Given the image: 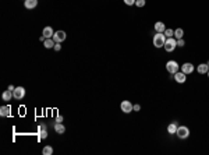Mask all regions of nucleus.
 Listing matches in <instances>:
<instances>
[{
  "label": "nucleus",
  "instance_id": "f257e3e1",
  "mask_svg": "<svg viewBox=\"0 0 209 155\" xmlns=\"http://www.w3.org/2000/svg\"><path fill=\"white\" fill-rule=\"evenodd\" d=\"M166 39L167 38L165 36V32H156L153 35V45H155V48H163Z\"/></svg>",
  "mask_w": 209,
  "mask_h": 155
},
{
  "label": "nucleus",
  "instance_id": "f03ea898",
  "mask_svg": "<svg viewBox=\"0 0 209 155\" xmlns=\"http://www.w3.org/2000/svg\"><path fill=\"white\" fill-rule=\"evenodd\" d=\"M176 46H177V39H176L174 36L166 39V42H165V50H166V52L171 53V52L176 49Z\"/></svg>",
  "mask_w": 209,
  "mask_h": 155
},
{
  "label": "nucleus",
  "instance_id": "7ed1b4c3",
  "mask_svg": "<svg viewBox=\"0 0 209 155\" xmlns=\"http://www.w3.org/2000/svg\"><path fill=\"white\" fill-rule=\"evenodd\" d=\"M176 134L179 138L181 140H185V138H188L190 137V129L187 126H179L177 127V131H176Z\"/></svg>",
  "mask_w": 209,
  "mask_h": 155
},
{
  "label": "nucleus",
  "instance_id": "20e7f679",
  "mask_svg": "<svg viewBox=\"0 0 209 155\" xmlns=\"http://www.w3.org/2000/svg\"><path fill=\"white\" fill-rule=\"evenodd\" d=\"M179 68H180V66H179V63H177L176 60H169V62L166 63V70L170 74H176L179 71Z\"/></svg>",
  "mask_w": 209,
  "mask_h": 155
},
{
  "label": "nucleus",
  "instance_id": "39448f33",
  "mask_svg": "<svg viewBox=\"0 0 209 155\" xmlns=\"http://www.w3.org/2000/svg\"><path fill=\"white\" fill-rule=\"evenodd\" d=\"M120 108H121V112H124V113H131L134 111V105L130 101H123L120 103Z\"/></svg>",
  "mask_w": 209,
  "mask_h": 155
},
{
  "label": "nucleus",
  "instance_id": "423d86ee",
  "mask_svg": "<svg viewBox=\"0 0 209 155\" xmlns=\"http://www.w3.org/2000/svg\"><path fill=\"white\" fill-rule=\"evenodd\" d=\"M25 95V88L24 87H17L13 91V97H14V99H17V101H20V99H22Z\"/></svg>",
  "mask_w": 209,
  "mask_h": 155
},
{
  "label": "nucleus",
  "instance_id": "0eeeda50",
  "mask_svg": "<svg viewBox=\"0 0 209 155\" xmlns=\"http://www.w3.org/2000/svg\"><path fill=\"white\" fill-rule=\"evenodd\" d=\"M66 38H67V34H66L64 31H56L54 35H53V41H54V42H59V44H60V42H63Z\"/></svg>",
  "mask_w": 209,
  "mask_h": 155
},
{
  "label": "nucleus",
  "instance_id": "6e6552de",
  "mask_svg": "<svg viewBox=\"0 0 209 155\" xmlns=\"http://www.w3.org/2000/svg\"><path fill=\"white\" fill-rule=\"evenodd\" d=\"M174 80H176V82L183 84V82H185V80H187V74H184L183 71H177V73L174 74Z\"/></svg>",
  "mask_w": 209,
  "mask_h": 155
},
{
  "label": "nucleus",
  "instance_id": "1a4fd4ad",
  "mask_svg": "<svg viewBox=\"0 0 209 155\" xmlns=\"http://www.w3.org/2000/svg\"><path fill=\"white\" fill-rule=\"evenodd\" d=\"M180 68H181V71H183L184 74H191L192 71H194V68H195V67H194V66H192L191 63H184Z\"/></svg>",
  "mask_w": 209,
  "mask_h": 155
},
{
  "label": "nucleus",
  "instance_id": "9d476101",
  "mask_svg": "<svg viewBox=\"0 0 209 155\" xmlns=\"http://www.w3.org/2000/svg\"><path fill=\"white\" fill-rule=\"evenodd\" d=\"M42 35H43L46 39H48V38H53V35H54L53 28H52V27H45V28H43V34H42Z\"/></svg>",
  "mask_w": 209,
  "mask_h": 155
},
{
  "label": "nucleus",
  "instance_id": "9b49d317",
  "mask_svg": "<svg viewBox=\"0 0 209 155\" xmlns=\"http://www.w3.org/2000/svg\"><path fill=\"white\" fill-rule=\"evenodd\" d=\"M24 6H25V9L32 10V9H35V7L38 6V0H25Z\"/></svg>",
  "mask_w": 209,
  "mask_h": 155
},
{
  "label": "nucleus",
  "instance_id": "f8f14e48",
  "mask_svg": "<svg viewBox=\"0 0 209 155\" xmlns=\"http://www.w3.org/2000/svg\"><path fill=\"white\" fill-rule=\"evenodd\" d=\"M153 28H155V31H156V32H165V31H166L165 23H162V21H158V23H155V25H153Z\"/></svg>",
  "mask_w": 209,
  "mask_h": 155
},
{
  "label": "nucleus",
  "instance_id": "ddd939ff",
  "mask_svg": "<svg viewBox=\"0 0 209 155\" xmlns=\"http://www.w3.org/2000/svg\"><path fill=\"white\" fill-rule=\"evenodd\" d=\"M197 70H198V73H200V74H206V73H208V70H209L208 63H201L200 66L197 67Z\"/></svg>",
  "mask_w": 209,
  "mask_h": 155
},
{
  "label": "nucleus",
  "instance_id": "4468645a",
  "mask_svg": "<svg viewBox=\"0 0 209 155\" xmlns=\"http://www.w3.org/2000/svg\"><path fill=\"white\" fill-rule=\"evenodd\" d=\"M177 127H179V124H177L176 122L170 123V124L167 126V133H169V134H176V131H177Z\"/></svg>",
  "mask_w": 209,
  "mask_h": 155
},
{
  "label": "nucleus",
  "instance_id": "2eb2a0df",
  "mask_svg": "<svg viewBox=\"0 0 209 155\" xmlns=\"http://www.w3.org/2000/svg\"><path fill=\"white\" fill-rule=\"evenodd\" d=\"M54 131H56L57 134H64L66 127H64V124H61V123H56V124H54Z\"/></svg>",
  "mask_w": 209,
  "mask_h": 155
},
{
  "label": "nucleus",
  "instance_id": "dca6fc26",
  "mask_svg": "<svg viewBox=\"0 0 209 155\" xmlns=\"http://www.w3.org/2000/svg\"><path fill=\"white\" fill-rule=\"evenodd\" d=\"M43 45H45V48H46V49H50V48H54L56 42H54V41H53L52 38H48V39H45Z\"/></svg>",
  "mask_w": 209,
  "mask_h": 155
},
{
  "label": "nucleus",
  "instance_id": "f3484780",
  "mask_svg": "<svg viewBox=\"0 0 209 155\" xmlns=\"http://www.w3.org/2000/svg\"><path fill=\"white\" fill-rule=\"evenodd\" d=\"M1 98H3V101H10L11 98H14L13 97V91H9V90L4 91L3 92V95H1Z\"/></svg>",
  "mask_w": 209,
  "mask_h": 155
},
{
  "label": "nucleus",
  "instance_id": "a211bd4d",
  "mask_svg": "<svg viewBox=\"0 0 209 155\" xmlns=\"http://www.w3.org/2000/svg\"><path fill=\"white\" fill-rule=\"evenodd\" d=\"M42 154H43V155H52V154H53V147L45 146L43 150H42Z\"/></svg>",
  "mask_w": 209,
  "mask_h": 155
},
{
  "label": "nucleus",
  "instance_id": "6ab92c4d",
  "mask_svg": "<svg viewBox=\"0 0 209 155\" xmlns=\"http://www.w3.org/2000/svg\"><path fill=\"white\" fill-rule=\"evenodd\" d=\"M0 115L4 117V116H9L10 115V106H1L0 108Z\"/></svg>",
  "mask_w": 209,
  "mask_h": 155
},
{
  "label": "nucleus",
  "instance_id": "aec40b11",
  "mask_svg": "<svg viewBox=\"0 0 209 155\" xmlns=\"http://www.w3.org/2000/svg\"><path fill=\"white\" fill-rule=\"evenodd\" d=\"M183 35H184V31L181 28H177L174 31V36H176V39H181L183 38Z\"/></svg>",
  "mask_w": 209,
  "mask_h": 155
},
{
  "label": "nucleus",
  "instance_id": "412c9836",
  "mask_svg": "<svg viewBox=\"0 0 209 155\" xmlns=\"http://www.w3.org/2000/svg\"><path fill=\"white\" fill-rule=\"evenodd\" d=\"M165 36H166V38H171V36H174V31H173V29H170V28H166Z\"/></svg>",
  "mask_w": 209,
  "mask_h": 155
},
{
  "label": "nucleus",
  "instance_id": "4be33fe9",
  "mask_svg": "<svg viewBox=\"0 0 209 155\" xmlns=\"http://www.w3.org/2000/svg\"><path fill=\"white\" fill-rule=\"evenodd\" d=\"M39 130H40V133H39V137H40V138H46V137H48L46 129H39Z\"/></svg>",
  "mask_w": 209,
  "mask_h": 155
},
{
  "label": "nucleus",
  "instance_id": "5701e85b",
  "mask_svg": "<svg viewBox=\"0 0 209 155\" xmlns=\"http://www.w3.org/2000/svg\"><path fill=\"white\" fill-rule=\"evenodd\" d=\"M145 3H146L145 0H137V1H135V6L141 9V7H144V6H145Z\"/></svg>",
  "mask_w": 209,
  "mask_h": 155
},
{
  "label": "nucleus",
  "instance_id": "b1692460",
  "mask_svg": "<svg viewBox=\"0 0 209 155\" xmlns=\"http://www.w3.org/2000/svg\"><path fill=\"white\" fill-rule=\"evenodd\" d=\"M185 45V42H184V39L181 38V39H177V46H180V48H183Z\"/></svg>",
  "mask_w": 209,
  "mask_h": 155
},
{
  "label": "nucleus",
  "instance_id": "393cba45",
  "mask_svg": "<svg viewBox=\"0 0 209 155\" xmlns=\"http://www.w3.org/2000/svg\"><path fill=\"white\" fill-rule=\"evenodd\" d=\"M135 1H137V0H124V3H126L127 6H132V4H135Z\"/></svg>",
  "mask_w": 209,
  "mask_h": 155
},
{
  "label": "nucleus",
  "instance_id": "a878e982",
  "mask_svg": "<svg viewBox=\"0 0 209 155\" xmlns=\"http://www.w3.org/2000/svg\"><path fill=\"white\" fill-rule=\"evenodd\" d=\"M60 49H61V46H60V44H59V42H56V45H54V50H56V52H59Z\"/></svg>",
  "mask_w": 209,
  "mask_h": 155
},
{
  "label": "nucleus",
  "instance_id": "bb28decb",
  "mask_svg": "<svg viewBox=\"0 0 209 155\" xmlns=\"http://www.w3.org/2000/svg\"><path fill=\"white\" fill-rule=\"evenodd\" d=\"M64 119H63V116H60V115H59L57 117H56V123H61V122H63Z\"/></svg>",
  "mask_w": 209,
  "mask_h": 155
},
{
  "label": "nucleus",
  "instance_id": "cd10ccee",
  "mask_svg": "<svg viewBox=\"0 0 209 155\" xmlns=\"http://www.w3.org/2000/svg\"><path fill=\"white\" fill-rule=\"evenodd\" d=\"M141 111V106L140 105H134V112H140Z\"/></svg>",
  "mask_w": 209,
  "mask_h": 155
},
{
  "label": "nucleus",
  "instance_id": "c85d7f7f",
  "mask_svg": "<svg viewBox=\"0 0 209 155\" xmlns=\"http://www.w3.org/2000/svg\"><path fill=\"white\" fill-rule=\"evenodd\" d=\"M7 90H9V91H14L15 87H14V85H9V88H7Z\"/></svg>",
  "mask_w": 209,
  "mask_h": 155
},
{
  "label": "nucleus",
  "instance_id": "c756f323",
  "mask_svg": "<svg viewBox=\"0 0 209 155\" xmlns=\"http://www.w3.org/2000/svg\"><path fill=\"white\" fill-rule=\"evenodd\" d=\"M206 74H208V77H209V70H208V73H206Z\"/></svg>",
  "mask_w": 209,
  "mask_h": 155
},
{
  "label": "nucleus",
  "instance_id": "7c9ffc66",
  "mask_svg": "<svg viewBox=\"0 0 209 155\" xmlns=\"http://www.w3.org/2000/svg\"><path fill=\"white\" fill-rule=\"evenodd\" d=\"M208 66H209V62H208Z\"/></svg>",
  "mask_w": 209,
  "mask_h": 155
}]
</instances>
